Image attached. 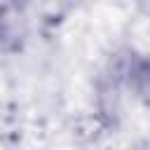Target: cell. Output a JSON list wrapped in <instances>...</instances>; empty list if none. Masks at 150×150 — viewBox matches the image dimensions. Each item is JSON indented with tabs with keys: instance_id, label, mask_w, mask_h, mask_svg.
<instances>
[{
	"instance_id": "obj_1",
	"label": "cell",
	"mask_w": 150,
	"mask_h": 150,
	"mask_svg": "<svg viewBox=\"0 0 150 150\" xmlns=\"http://www.w3.org/2000/svg\"><path fill=\"white\" fill-rule=\"evenodd\" d=\"M129 84L150 105V59H134L129 66Z\"/></svg>"
}]
</instances>
